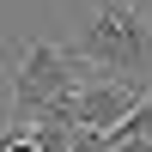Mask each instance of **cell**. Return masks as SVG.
<instances>
[{
	"label": "cell",
	"instance_id": "obj_1",
	"mask_svg": "<svg viewBox=\"0 0 152 152\" xmlns=\"http://www.w3.org/2000/svg\"><path fill=\"white\" fill-rule=\"evenodd\" d=\"M85 79H97L85 67V55L73 43H49V37H31V43L6 49V85H12V128H31V122L55 116Z\"/></svg>",
	"mask_w": 152,
	"mask_h": 152
},
{
	"label": "cell",
	"instance_id": "obj_2",
	"mask_svg": "<svg viewBox=\"0 0 152 152\" xmlns=\"http://www.w3.org/2000/svg\"><path fill=\"white\" fill-rule=\"evenodd\" d=\"M73 49L85 55V67L104 79H128L152 91V24L134 12V0H104L91 18L79 24Z\"/></svg>",
	"mask_w": 152,
	"mask_h": 152
}]
</instances>
